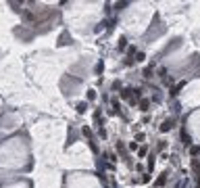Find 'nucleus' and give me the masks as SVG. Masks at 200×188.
<instances>
[{
    "mask_svg": "<svg viewBox=\"0 0 200 188\" xmlns=\"http://www.w3.org/2000/svg\"><path fill=\"white\" fill-rule=\"evenodd\" d=\"M173 123H175L173 119H165V121L160 123V132H169V130L173 128Z\"/></svg>",
    "mask_w": 200,
    "mask_h": 188,
    "instance_id": "obj_1",
    "label": "nucleus"
},
{
    "mask_svg": "<svg viewBox=\"0 0 200 188\" xmlns=\"http://www.w3.org/2000/svg\"><path fill=\"white\" fill-rule=\"evenodd\" d=\"M165 178H167V171H165V174H160V178L157 180V186H163V184H165Z\"/></svg>",
    "mask_w": 200,
    "mask_h": 188,
    "instance_id": "obj_2",
    "label": "nucleus"
},
{
    "mask_svg": "<svg viewBox=\"0 0 200 188\" xmlns=\"http://www.w3.org/2000/svg\"><path fill=\"white\" fill-rule=\"evenodd\" d=\"M85 109H88L85 102H79V105H77V111H79V113H85Z\"/></svg>",
    "mask_w": 200,
    "mask_h": 188,
    "instance_id": "obj_3",
    "label": "nucleus"
},
{
    "mask_svg": "<svg viewBox=\"0 0 200 188\" xmlns=\"http://www.w3.org/2000/svg\"><path fill=\"white\" fill-rule=\"evenodd\" d=\"M190 153H192V155H200V146H192Z\"/></svg>",
    "mask_w": 200,
    "mask_h": 188,
    "instance_id": "obj_4",
    "label": "nucleus"
},
{
    "mask_svg": "<svg viewBox=\"0 0 200 188\" xmlns=\"http://www.w3.org/2000/svg\"><path fill=\"white\" fill-rule=\"evenodd\" d=\"M129 94H131V90H129V88H125V90L121 92V96H123V98H129Z\"/></svg>",
    "mask_w": 200,
    "mask_h": 188,
    "instance_id": "obj_5",
    "label": "nucleus"
},
{
    "mask_svg": "<svg viewBox=\"0 0 200 188\" xmlns=\"http://www.w3.org/2000/svg\"><path fill=\"white\" fill-rule=\"evenodd\" d=\"M140 109L146 111V109H148V100H142V102H140Z\"/></svg>",
    "mask_w": 200,
    "mask_h": 188,
    "instance_id": "obj_6",
    "label": "nucleus"
},
{
    "mask_svg": "<svg viewBox=\"0 0 200 188\" xmlns=\"http://www.w3.org/2000/svg\"><path fill=\"white\" fill-rule=\"evenodd\" d=\"M181 140L186 142V144H190V136H188V134H184V132H181Z\"/></svg>",
    "mask_w": 200,
    "mask_h": 188,
    "instance_id": "obj_7",
    "label": "nucleus"
},
{
    "mask_svg": "<svg viewBox=\"0 0 200 188\" xmlns=\"http://www.w3.org/2000/svg\"><path fill=\"white\" fill-rule=\"evenodd\" d=\"M94 96H96V92H94V90H90V92H88V98H90V100H94Z\"/></svg>",
    "mask_w": 200,
    "mask_h": 188,
    "instance_id": "obj_8",
    "label": "nucleus"
}]
</instances>
